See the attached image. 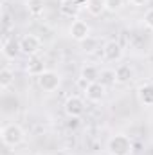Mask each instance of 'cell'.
I'll use <instances>...</instances> for the list:
<instances>
[{
    "label": "cell",
    "mask_w": 153,
    "mask_h": 155,
    "mask_svg": "<svg viewBox=\"0 0 153 155\" xmlns=\"http://www.w3.org/2000/svg\"><path fill=\"white\" fill-rule=\"evenodd\" d=\"M18 43H20L22 54H25V56H29V58H31V56H38L40 51H41V47H43L40 36H36V35H24Z\"/></svg>",
    "instance_id": "cell-3"
},
{
    "label": "cell",
    "mask_w": 153,
    "mask_h": 155,
    "mask_svg": "<svg viewBox=\"0 0 153 155\" xmlns=\"http://www.w3.org/2000/svg\"><path fill=\"white\" fill-rule=\"evenodd\" d=\"M85 9L90 16H101L106 11V4H105V0H86Z\"/></svg>",
    "instance_id": "cell-15"
},
{
    "label": "cell",
    "mask_w": 153,
    "mask_h": 155,
    "mask_svg": "<svg viewBox=\"0 0 153 155\" xmlns=\"http://www.w3.org/2000/svg\"><path fill=\"white\" fill-rule=\"evenodd\" d=\"M0 139H2L4 146L16 148V146H20L25 141V130L18 123H7L0 130Z\"/></svg>",
    "instance_id": "cell-1"
},
{
    "label": "cell",
    "mask_w": 153,
    "mask_h": 155,
    "mask_svg": "<svg viewBox=\"0 0 153 155\" xmlns=\"http://www.w3.org/2000/svg\"><path fill=\"white\" fill-rule=\"evenodd\" d=\"M97 45H99L97 38H92V36H88L85 41H81V47H83V51H85L86 54H92V52H96Z\"/></svg>",
    "instance_id": "cell-19"
},
{
    "label": "cell",
    "mask_w": 153,
    "mask_h": 155,
    "mask_svg": "<svg viewBox=\"0 0 153 155\" xmlns=\"http://www.w3.org/2000/svg\"><path fill=\"white\" fill-rule=\"evenodd\" d=\"M58 7H60V15L61 16L72 18V20H76L77 16H79V13H81V9H83L77 0H60Z\"/></svg>",
    "instance_id": "cell-9"
},
{
    "label": "cell",
    "mask_w": 153,
    "mask_h": 155,
    "mask_svg": "<svg viewBox=\"0 0 153 155\" xmlns=\"http://www.w3.org/2000/svg\"><path fill=\"white\" fill-rule=\"evenodd\" d=\"M25 9L31 16L38 18L45 13V0H27L25 2Z\"/></svg>",
    "instance_id": "cell-16"
},
{
    "label": "cell",
    "mask_w": 153,
    "mask_h": 155,
    "mask_svg": "<svg viewBox=\"0 0 153 155\" xmlns=\"http://www.w3.org/2000/svg\"><path fill=\"white\" fill-rule=\"evenodd\" d=\"M124 56V49L119 41L115 40H108L105 45H103V58L106 61H121Z\"/></svg>",
    "instance_id": "cell-8"
},
{
    "label": "cell",
    "mask_w": 153,
    "mask_h": 155,
    "mask_svg": "<svg viewBox=\"0 0 153 155\" xmlns=\"http://www.w3.org/2000/svg\"><path fill=\"white\" fill-rule=\"evenodd\" d=\"M137 99L144 107H153V85L151 83H144V85H141L137 88Z\"/></svg>",
    "instance_id": "cell-11"
},
{
    "label": "cell",
    "mask_w": 153,
    "mask_h": 155,
    "mask_svg": "<svg viewBox=\"0 0 153 155\" xmlns=\"http://www.w3.org/2000/svg\"><path fill=\"white\" fill-rule=\"evenodd\" d=\"M99 81H101L105 87L115 85V83H117V79H115V71H112V69H105V71H101V74H99Z\"/></svg>",
    "instance_id": "cell-18"
},
{
    "label": "cell",
    "mask_w": 153,
    "mask_h": 155,
    "mask_svg": "<svg viewBox=\"0 0 153 155\" xmlns=\"http://www.w3.org/2000/svg\"><path fill=\"white\" fill-rule=\"evenodd\" d=\"M133 7H144V5H148V2L150 0H128Z\"/></svg>",
    "instance_id": "cell-22"
},
{
    "label": "cell",
    "mask_w": 153,
    "mask_h": 155,
    "mask_svg": "<svg viewBox=\"0 0 153 155\" xmlns=\"http://www.w3.org/2000/svg\"><path fill=\"white\" fill-rule=\"evenodd\" d=\"M106 96V87L101 81H92L85 87V97L90 103H101Z\"/></svg>",
    "instance_id": "cell-6"
},
{
    "label": "cell",
    "mask_w": 153,
    "mask_h": 155,
    "mask_svg": "<svg viewBox=\"0 0 153 155\" xmlns=\"http://www.w3.org/2000/svg\"><path fill=\"white\" fill-rule=\"evenodd\" d=\"M99 69L96 67V65H83L81 67V74H79V78H81V81L85 83V85H88V83H92V81H99Z\"/></svg>",
    "instance_id": "cell-12"
},
{
    "label": "cell",
    "mask_w": 153,
    "mask_h": 155,
    "mask_svg": "<svg viewBox=\"0 0 153 155\" xmlns=\"http://www.w3.org/2000/svg\"><path fill=\"white\" fill-rule=\"evenodd\" d=\"M45 71H47V69H45V61H43L41 58H38V56H31V58L27 60L25 72H27L29 76L38 78V76H41Z\"/></svg>",
    "instance_id": "cell-10"
},
{
    "label": "cell",
    "mask_w": 153,
    "mask_h": 155,
    "mask_svg": "<svg viewBox=\"0 0 153 155\" xmlns=\"http://www.w3.org/2000/svg\"><path fill=\"white\" fill-rule=\"evenodd\" d=\"M142 20H144V25H146L150 31H153V7L144 13V18H142Z\"/></svg>",
    "instance_id": "cell-21"
},
{
    "label": "cell",
    "mask_w": 153,
    "mask_h": 155,
    "mask_svg": "<svg viewBox=\"0 0 153 155\" xmlns=\"http://www.w3.org/2000/svg\"><path fill=\"white\" fill-rule=\"evenodd\" d=\"M36 79H38V87L43 92H54V90H58L60 85H61V76H60V72L49 71V69H47L41 76L36 78Z\"/></svg>",
    "instance_id": "cell-4"
},
{
    "label": "cell",
    "mask_w": 153,
    "mask_h": 155,
    "mask_svg": "<svg viewBox=\"0 0 153 155\" xmlns=\"http://www.w3.org/2000/svg\"><path fill=\"white\" fill-rule=\"evenodd\" d=\"M15 83V72L7 67H4L0 71V90L5 92L7 88H11V85Z\"/></svg>",
    "instance_id": "cell-17"
},
{
    "label": "cell",
    "mask_w": 153,
    "mask_h": 155,
    "mask_svg": "<svg viewBox=\"0 0 153 155\" xmlns=\"http://www.w3.org/2000/svg\"><path fill=\"white\" fill-rule=\"evenodd\" d=\"M63 110H65L67 117H81L85 114V101H83V97L69 96L65 105H63Z\"/></svg>",
    "instance_id": "cell-7"
},
{
    "label": "cell",
    "mask_w": 153,
    "mask_h": 155,
    "mask_svg": "<svg viewBox=\"0 0 153 155\" xmlns=\"http://www.w3.org/2000/svg\"><path fill=\"white\" fill-rule=\"evenodd\" d=\"M108 155H132L133 153V143L124 134H115L106 143Z\"/></svg>",
    "instance_id": "cell-2"
},
{
    "label": "cell",
    "mask_w": 153,
    "mask_h": 155,
    "mask_svg": "<svg viewBox=\"0 0 153 155\" xmlns=\"http://www.w3.org/2000/svg\"><path fill=\"white\" fill-rule=\"evenodd\" d=\"M20 52H22V51H20V43H18V41H15L13 38L4 40V43H2V54H4L7 60H15Z\"/></svg>",
    "instance_id": "cell-13"
},
{
    "label": "cell",
    "mask_w": 153,
    "mask_h": 155,
    "mask_svg": "<svg viewBox=\"0 0 153 155\" xmlns=\"http://www.w3.org/2000/svg\"><path fill=\"white\" fill-rule=\"evenodd\" d=\"M108 13H119L124 7V0H105Z\"/></svg>",
    "instance_id": "cell-20"
},
{
    "label": "cell",
    "mask_w": 153,
    "mask_h": 155,
    "mask_svg": "<svg viewBox=\"0 0 153 155\" xmlns=\"http://www.w3.org/2000/svg\"><path fill=\"white\" fill-rule=\"evenodd\" d=\"M77 124H79V117H69V123H67V126L69 128H77Z\"/></svg>",
    "instance_id": "cell-23"
},
{
    "label": "cell",
    "mask_w": 153,
    "mask_h": 155,
    "mask_svg": "<svg viewBox=\"0 0 153 155\" xmlns=\"http://www.w3.org/2000/svg\"><path fill=\"white\" fill-rule=\"evenodd\" d=\"M69 35H70V38L74 40V41H85V40L90 36V25L85 22V20H81V18H76V20H72V24H70V27H69Z\"/></svg>",
    "instance_id": "cell-5"
},
{
    "label": "cell",
    "mask_w": 153,
    "mask_h": 155,
    "mask_svg": "<svg viewBox=\"0 0 153 155\" xmlns=\"http://www.w3.org/2000/svg\"><path fill=\"white\" fill-rule=\"evenodd\" d=\"M132 78H133V69H132L130 65L121 63V65L115 69V79H117L119 85H126V83H130Z\"/></svg>",
    "instance_id": "cell-14"
}]
</instances>
